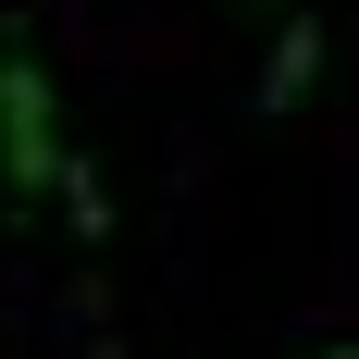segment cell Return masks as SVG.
Here are the masks:
<instances>
[{
    "mask_svg": "<svg viewBox=\"0 0 359 359\" xmlns=\"http://www.w3.org/2000/svg\"><path fill=\"white\" fill-rule=\"evenodd\" d=\"M310 74H323V13H285V25H273V62H260V87H248V111L285 124V111L310 100Z\"/></svg>",
    "mask_w": 359,
    "mask_h": 359,
    "instance_id": "obj_2",
    "label": "cell"
},
{
    "mask_svg": "<svg viewBox=\"0 0 359 359\" xmlns=\"http://www.w3.org/2000/svg\"><path fill=\"white\" fill-rule=\"evenodd\" d=\"M334 359H359V347H334Z\"/></svg>",
    "mask_w": 359,
    "mask_h": 359,
    "instance_id": "obj_4",
    "label": "cell"
},
{
    "mask_svg": "<svg viewBox=\"0 0 359 359\" xmlns=\"http://www.w3.org/2000/svg\"><path fill=\"white\" fill-rule=\"evenodd\" d=\"M50 186H62V236H74V248H100V236H111V186H100V161H87V149H62V174H50Z\"/></svg>",
    "mask_w": 359,
    "mask_h": 359,
    "instance_id": "obj_3",
    "label": "cell"
},
{
    "mask_svg": "<svg viewBox=\"0 0 359 359\" xmlns=\"http://www.w3.org/2000/svg\"><path fill=\"white\" fill-rule=\"evenodd\" d=\"M50 174H62V87H50V62H37L25 25H0V198L37 211Z\"/></svg>",
    "mask_w": 359,
    "mask_h": 359,
    "instance_id": "obj_1",
    "label": "cell"
}]
</instances>
